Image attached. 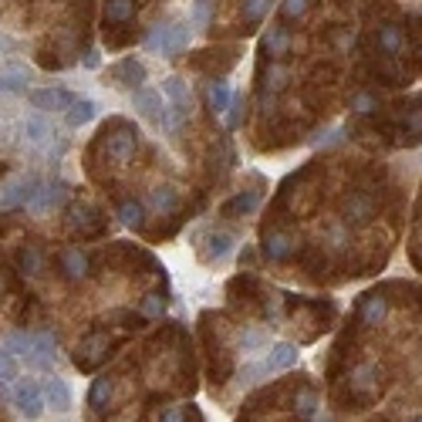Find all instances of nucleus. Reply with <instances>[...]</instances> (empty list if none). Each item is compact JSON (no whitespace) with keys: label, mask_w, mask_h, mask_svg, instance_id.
I'll list each match as a JSON object with an SVG mask.
<instances>
[{"label":"nucleus","mask_w":422,"mask_h":422,"mask_svg":"<svg viewBox=\"0 0 422 422\" xmlns=\"http://www.w3.org/2000/svg\"><path fill=\"white\" fill-rule=\"evenodd\" d=\"M192 41V24H155L145 34V51L153 54H180L182 48H190Z\"/></svg>","instance_id":"nucleus-1"},{"label":"nucleus","mask_w":422,"mask_h":422,"mask_svg":"<svg viewBox=\"0 0 422 422\" xmlns=\"http://www.w3.org/2000/svg\"><path fill=\"white\" fill-rule=\"evenodd\" d=\"M132 102H135V112H139L145 122H153L155 128H163V132H180L176 118H173V108L163 102V91L139 88V91H132Z\"/></svg>","instance_id":"nucleus-2"},{"label":"nucleus","mask_w":422,"mask_h":422,"mask_svg":"<svg viewBox=\"0 0 422 422\" xmlns=\"http://www.w3.org/2000/svg\"><path fill=\"white\" fill-rule=\"evenodd\" d=\"M14 406L21 409V416H24L27 422H34L44 416V385H38L34 379H21V385H17V392H14Z\"/></svg>","instance_id":"nucleus-3"},{"label":"nucleus","mask_w":422,"mask_h":422,"mask_svg":"<svg viewBox=\"0 0 422 422\" xmlns=\"http://www.w3.org/2000/svg\"><path fill=\"white\" fill-rule=\"evenodd\" d=\"M41 180L38 176H24V180H14L0 190V206L4 210H17V206H31L34 196H38Z\"/></svg>","instance_id":"nucleus-4"},{"label":"nucleus","mask_w":422,"mask_h":422,"mask_svg":"<svg viewBox=\"0 0 422 422\" xmlns=\"http://www.w3.org/2000/svg\"><path fill=\"white\" fill-rule=\"evenodd\" d=\"M163 95L169 98V108H173V118H176V125L182 128V122L190 118V112H192V95H190V88H186V81L182 78H166L163 81Z\"/></svg>","instance_id":"nucleus-5"},{"label":"nucleus","mask_w":422,"mask_h":422,"mask_svg":"<svg viewBox=\"0 0 422 422\" xmlns=\"http://www.w3.org/2000/svg\"><path fill=\"white\" fill-rule=\"evenodd\" d=\"M24 361L31 369L51 371L54 361H58V341H54L51 334H31V348H27Z\"/></svg>","instance_id":"nucleus-6"},{"label":"nucleus","mask_w":422,"mask_h":422,"mask_svg":"<svg viewBox=\"0 0 422 422\" xmlns=\"http://www.w3.org/2000/svg\"><path fill=\"white\" fill-rule=\"evenodd\" d=\"M27 102H31V108H38V112H64V108H71L75 95L64 88H34V91H27Z\"/></svg>","instance_id":"nucleus-7"},{"label":"nucleus","mask_w":422,"mask_h":422,"mask_svg":"<svg viewBox=\"0 0 422 422\" xmlns=\"http://www.w3.org/2000/svg\"><path fill=\"white\" fill-rule=\"evenodd\" d=\"M108 78H112L115 88L135 91V88H142V81H145V64L135 61V58H122L115 68H108Z\"/></svg>","instance_id":"nucleus-8"},{"label":"nucleus","mask_w":422,"mask_h":422,"mask_svg":"<svg viewBox=\"0 0 422 422\" xmlns=\"http://www.w3.org/2000/svg\"><path fill=\"white\" fill-rule=\"evenodd\" d=\"M345 220L355 223V227H365L375 220V196L369 192H351L345 200Z\"/></svg>","instance_id":"nucleus-9"},{"label":"nucleus","mask_w":422,"mask_h":422,"mask_svg":"<svg viewBox=\"0 0 422 422\" xmlns=\"http://www.w3.org/2000/svg\"><path fill=\"white\" fill-rule=\"evenodd\" d=\"M64 196H68V186H64L61 180L58 182H41L38 186V196H34V203H31V210L34 213H48V210H54V206L64 203Z\"/></svg>","instance_id":"nucleus-10"},{"label":"nucleus","mask_w":422,"mask_h":422,"mask_svg":"<svg viewBox=\"0 0 422 422\" xmlns=\"http://www.w3.org/2000/svg\"><path fill=\"white\" fill-rule=\"evenodd\" d=\"M135 145H139V135L132 132V128L122 125L118 135H108V155L115 159V163H128L132 153H135Z\"/></svg>","instance_id":"nucleus-11"},{"label":"nucleus","mask_w":422,"mask_h":422,"mask_svg":"<svg viewBox=\"0 0 422 422\" xmlns=\"http://www.w3.org/2000/svg\"><path fill=\"white\" fill-rule=\"evenodd\" d=\"M44 402H48L54 412H68V409H71V388H68V382L58 379V375L48 379V382H44Z\"/></svg>","instance_id":"nucleus-12"},{"label":"nucleus","mask_w":422,"mask_h":422,"mask_svg":"<svg viewBox=\"0 0 422 422\" xmlns=\"http://www.w3.org/2000/svg\"><path fill=\"white\" fill-rule=\"evenodd\" d=\"M95 115H98V102H91V98H75L71 108H64V122H68L71 128L88 125Z\"/></svg>","instance_id":"nucleus-13"},{"label":"nucleus","mask_w":422,"mask_h":422,"mask_svg":"<svg viewBox=\"0 0 422 422\" xmlns=\"http://www.w3.org/2000/svg\"><path fill=\"white\" fill-rule=\"evenodd\" d=\"M264 371H284V369H291V365H297V348L294 345H274L270 348V355L264 361Z\"/></svg>","instance_id":"nucleus-14"},{"label":"nucleus","mask_w":422,"mask_h":422,"mask_svg":"<svg viewBox=\"0 0 422 422\" xmlns=\"http://www.w3.org/2000/svg\"><path fill=\"white\" fill-rule=\"evenodd\" d=\"M27 81L31 78L24 68H7V71H0V95H24Z\"/></svg>","instance_id":"nucleus-15"},{"label":"nucleus","mask_w":422,"mask_h":422,"mask_svg":"<svg viewBox=\"0 0 422 422\" xmlns=\"http://www.w3.org/2000/svg\"><path fill=\"white\" fill-rule=\"evenodd\" d=\"M294 250V240L287 237V233H267V240H264V254L270 260H284V257H291Z\"/></svg>","instance_id":"nucleus-16"},{"label":"nucleus","mask_w":422,"mask_h":422,"mask_svg":"<svg viewBox=\"0 0 422 422\" xmlns=\"http://www.w3.org/2000/svg\"><path fill=\"white\" fill-rule=\"evenodd\" d=\"M257 206H260V192H240V196H233L230 203H223V217H237V213H254Z\"/></svg>","instance_id":"nucleus-17"},{"label":"nucleus","mask_w":422,"mask_h":422,"mask_svg":"<svg viewBox=\"0 0 422 422\" xmlns=\"http://www.w3.org/2000/svg\"><path fill=\"white\" fill-rule=\"evenodd\" d=\"M359 314L365 324H382L385 314H388V304H385V297L371 294V297H365V304L359 307Z\"/></svg>","instance_id":"nucleus-18"},{"label":"nucleus","mask_w":422,"mask_h":422,"mask_svg":"<svg viewBox=\"0 0 422 422\" xmlns=\"http://www.w3.org/2000/svg\"><path fill=\"white\" fill-rule=\"evenodd\" d=\"M206 102L213 112H227V105H230V85L227 81H210V88H206Z\"/></svg>","instance_id":"nucleus-19"},{"label":"nucleus","mask_w":422,"mask_h":422,"mask_svg":"<svg viewBox=\"0 0 422 422\" xmlns=\"http://www.w3.org/2000/svg\"><path fill=\"white\" fill-rule=\"evenodd\" d=\"M230 247H233L230 233H213V237H210V247L203 250V260H223V257L230 254Z\"/></svg>","instance_id":"nucleus-20"},{"label":"nucleus","mask_w":422,"mask_h":422,"mask_svg":"<svg viewBox=\"0 0 422 422\" xmlns=\"http://www.w3.org/2000/svg\"><path fill=\"white\" fill-rule=\"evenodd\" d=\"M61 264H64V270H68V277H85V274H88V257L81 254V250H64Z\"/></svg>","instance_id":"nucleus-21"},{"label":"nucleus","mask_w":422,"mask_h":422,"mask_svg":"<svg viewBox=\"0 0 422 422\" xmlns=\"http://www.w3.org/2000/svg\"><path fill=\"white\" fill-rule=\"evenodd\" d=\"M24 132H27V139L34 142V145H44V142L51 139L54 132H51V125H48V122H44V118H38V115H31L24 122Z\"/></svg>","instance_id":"nucleus-22"},{"label":"nucleus","mask_w":422,"mask_h":422,"mask_svg":"<svg viewBox=\"0 0 422 422\" xmlns=\"http://www.w3.org/2000/svg\"><path fill=\"white\" fill-rule=\"evenodd\" d=\"M210 21H213V0H192L190 7V24L192 27H210Z\"/></svg>","instance_id":"nucleus-23"},{"label":"nucleus","mask_w":422,"mask_h":422,"mask_svg":"<svg viewBox=\"0 0 422 422\" xmlns=\"http://www.w3.org/2000/svg\"><path fill=\"white\" fill-rule=\"evenodd\" d=\"M112 398V379H95L88 392V406L91 409H105V402Z\"/></svg>","instance_id":"nucleus-24"},{"label":"nucleus","mask_w":422,"mask_h":422,"mask_svg":"<svg viewBox=\"0 0 422 422\" xmlns=\"http://www.w3.org/2000/svg\"><path fill=\"white\" fill-rule=\"evenodd\" d=\"M132 14H135V0H108L105 17H108L112 24H122V21H128Z\"/></svg>","instance_id":"nucleus-25"},{"label":"nucleus","mask_w":422,"mask_h":422,"mask_svg":"<svg viewBox=\"0 0 422 422\" xmlns=\"http://www.w3.org/2000/svg\"><path fill=\"white\" fill-rule=\"evenodd\" d=\"M176 203H180L176 190H169V186H159V190H153V210H159V213H169V210H176Z\"/></svg>","instance_id":"nucleus-26"},{"label":"nucleus","mask_w":422,"mask_h":422,"mask_svg":"<svg viewBox=\"0 0 422 422\" xmlns=\"http://www.w3.org/2000/svg\"><path fill=\"white\" fill-rule=\"evenodd\" d=\"M0 345L7 348V351L14 355V359H17V355L24 359V355H27V348H31V334H24V331H14V334H7V338H4Z\"/></svg>","instance_id":"nucleus-27"},{"label":"nucleus","mask_w":422,"mask_h":422,"mask_svg":"<svg viewBox=\"0 0 422 422\" xmlns=\"http://www.w3.org/2000/svg\"><path fill=\"white\" fill-rule=\"evenodd\" d=\"M375 375H379V369H375V365H365V369L355 375V388L365 392V396H371V392L379 388V379H375Z\"/></svg>","instance_id":"nucleus-28"},{"label":"nucleus","mask_w":422,"mask_h":422,"mask_svg":"<svg viewBox=\"0 0 422 422\" xmlns=\"http://www.w3.org/2000/svg\"><path fill=\"white\" fill-rule=\"evenodd\" d=\"M243 108H247V98H243V95H230V105H227V128H240Z\"/></svg>","instance_id":"nucleus-29"},{"label":"nucleus","mask_w":422,"mask_h":422,"mask_svg":"<svg viewBox=\"0 0 422 422\" xmlns=\"http://www.w3.org/2000/svg\"><path fill=\"white\" fill-rule=\"evenodd\" d=\"M267 11H270V0H243V21L247 24H257Z\"/></svg>","instance_id":"nucleus-30"},{"label":"nucleus","mask_w":422,"mask_h":422,"mask_svg":"<svg viewBox=\"0 0 422 422\" xmlns=\"http://www.w3.org/2000/svg\"><path fill=\"white\" fill-rule=\"evenodd\" d=\"M14 379H17V359L0 345V382L7 385V382H14Z\"/></svg>","instance_id":"nucleus-31"},{"label":"nucleus","mask_w":422,"mask_h":422,"mask_svg":"<svg viewBox=\"0 0 422 422\" xmlns=\"http://www.w3.org/2000/svg\"><path fill=\"white\" fill-rule=\"evenodd\" d=\"M118 217L125 227H142V206L139 203H122L118 206Z\"/></svg>","instance_id":"nucleus-32"},{"label":"nucleus","mask_w":422,"mask_h":422,"mask_svg":"<svg viewBox=\"0 0 422 422\" xmlns=\"http://www.w3.org/2000/svg\"><path fill=\"white\" fill-rule=\"evenodd\" d=\"M379 41H382V48L388 54H396L398 44H402V34H398V27H382V31H379Z\"/></svg>","instance_id":"nucleus-33"},{"label":"nucleus","mask_w":422,"mask_h":422,"mask_svg":"<svg viewBox=\"0 0 422 422\" xmlns=\"http://www.w3.org/2000/svg\"><path fill=\"white\" fill-rule=\"evenodd\" d=\"M21 264H24L27 274H41V267H44V260H41V254L34 250V247H27V250H21Z\"/></svg>","instance_id":"nucleus-34"},{"label":"nucleus","mask_w":422,"mask_h":422,"mask_svg":"<svg viewBox=\"0 0 422 422\" xmlns=\"http://www.w3.org/2000/svg\"><path fill=\"white\" fill-rule=\"evenodd\" d=\"M287 44H291L287 31H284V27H277V31L270 34V41H267V51L270 54H284V51H287Z\"/></svg>","instance_id":"nucleus-35"},{"label":"nucleus","mask_w":422,"mask_h":422,"mask_svg":"<svg viewBox=\"0 0 422 422\" xmlns=\"http://www.w3.org/2000/svg\"><path fill=\"white\" fill-rule=\"evenodd\" d=\"M284 17H301L307 11V0H284Z\"/></svg>","instance_id":"nucleus-36"},{"label":"nucleus","mask_w":422,"mask_h":422,"mask_svg":"<svg viewBox=\"0 0 422 422\" xmlns=\"http://www.w3.org/2000/svg\"><path fill=\"white\" fill-rule=\"evenodd\" d=\"M284 81H287V71H284V68H270V78H267L270 88L281 91V88H284Z\"/></svg>","instance_id":"nucleus-37"},{"label":"nucleus","mask_w":422,"mask_h":422,"mask_svg":"<svg viewBox=\"0 0 422 422\" xmlns=\"http://www.w3.org/2000/svg\"><path fill=\"white\" fill-rule=\"evenodd\" d=\"M142 307H145V314H163V297H159V294H149Z\"/></svg>","instance_id":"nucleus-38"},{"label":"nucleus","mask_w":422,"mask_h":422,"mask_svg":"<svg viewBox=\"0 0 422 422\" xmlns=\"http://www.w3.org/2000/svg\"><path fill=\"white\" fill-rule=\"evenodd\" d=\"M163 422H182V409H180V406L166 409V412H163Z\"/></svg>","instance_id":"nucleus-39"},{"label":"nucleus","mask_w":422,"mask_h":422,"mask_svg":"<svg viewBox=\"0 0 422 422\" xmlns=\"http://www.w3.org/2000/svg\"><path fill=\"white\" fill-rule=\"evenodd\" d=\"M243 345H247V348L264 345V334H260V331H250V334H247V338H243Z\"/></svg>","instance_id":"nucleus-40"},{"label":"nucleus","mask_w":422,"mask_h":422,"mask_svg":"<svg viewBox=\"0 0 422 422\" xmlns=\"http://www.w3.org/2000/svg\"><path fill=\"white\" fill-rule=\"evenodd\" d=\"M98 64H102L98 51H85V68H98Z\"/></svg>","instance_id":"nucleus-41"},{"label":"nucleus","mask_w":422,"mask_h":422,"mask_svg":"<svg viewBox=\"0 0 422 422\" xmlns=\"http://www.w3.org/2000/svg\"><path fill=\"white\" fill-rule=\"evenodd\" d=\"M355 108H359V112H369V108H371V98H369V95H359V98H355Z\"/></svg>","instance_id":"nucleus-42"},{"label":"nucleus","mask_w":422,"mask_h":422,"mask_svg":"<svg viewBox=\"0 0 422 422\" xmlns=\"http://www.w3.org/2000/svg\"><path fill=\"white\" fill-rule=\"evenodd\" d=\"M416 422H422V416H419V419H416Z\"/></svg>","instance_id":"nucleus-43"},{"label":"nucleus","mask_w":422,"mask_h":422,"mask_svg":"<svg viewBox=\"0 0 422 422\" xmlns=\"http://www.w3.org/2000/svg\"><path fill=\"white\" fill-rule=\"evenodd\" d=\"M0 287H4V284H0Z\"/></svg>","instance_id":"nucleus-44"}]
</instances>
